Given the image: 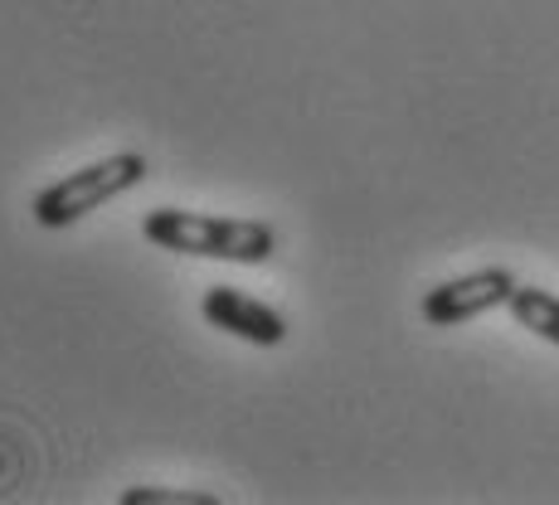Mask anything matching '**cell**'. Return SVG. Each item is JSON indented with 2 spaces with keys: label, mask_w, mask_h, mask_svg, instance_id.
Segmentation results:
<instances>
[{
  "label": "cell",
  "mask_w": 559,
  "mask_h": 505,
  "mask_svg": "<svg viewBox=\"0 0 559 505\" xmlns=\"http://www.w3.org/2000/svg\"><path fill=\"white\" fill-rule=\"evenodd\" d=\"M142 233L166 253L219 257V263H267L277 253V233L263 219H229V214H190V209H152Z\"/></svg>",
  "instance_id": "obj_1"
},
{
  "label": "cell",
  "mask_w": 559,
  "mask_h": 505,
  "mask_svg": "<svg viewBox=\"0 0 559 505\" xmlns=\"http://www.w3.org/2000/svg\"><path fill=\"white\" fill-rule=\"evenodd\" d=\"M507 306H511V316L521 321L525 330H535L540 340L559 346V297L540 292V287H515Z\"/></svg>",
  "instance_id": "obj_5"
},
{
  "label": "cell",
  "mask_w": 559,
  "mask_h": 505,
  "mask_svg": "<svg viewBox=\"0 0 559 505\" xmlns=\"http://www.w3.org/2000/svg\"><path fill=\"white\" fill-rule=\"evenodd\" d=\"M515 287L521 282L511 277V267H477V273L453 277V282L424 292V321L428 326H462L472 316H487V311L507 306Z\"/></svg>",
  "instance_id": "obj_3"
},
{
  "label": "cell",
  "mask_w": 559,
  "mask_h": 505,
  "mask_svg": "<svg viewBox=\"0 0 559 505\" xmlns=\"http://www.w3.org/2000/svg\"><path fill=\"white\" fill-rule=\"evenodd\" d=\"M146 176H152V160H146L142 152H117L107 160H93V166L63 176L59 185L39 190L35 195V224H45V229H69V224H79L83 214H93L112 195L136 190Z\"/></svg>",
  "instance_id": "obj_2"
},
{
  "label": "cell",
  "mask_w": 559,
  "mask_h": 505,
  "mask_svg": "<svg viewBox=\"0 0 559 505\" xmlns=\"http://www.w3.org/2000/svg\"><path fill=\"white\" fill-rule=\"evenodd\" d=\"M122 505H219L204 491H166V486H127Z\"/></svg>",
  "instance_id": "obj_6"
},
{
  "label": "cell",
  "mask_w": 559,
  "mask_h": 505,
  "mask_svg": "<svg viewBox=\"0 0 559 505\" xmlns=\"http://www.w3.org/2000/svg\"><path fill=\"white\" fill-rule=\"evenodd\" d=\"M200 306H204V321H210V326L229 330V336L249 340V346H283L287 340V321L267 302L239 292V287H210Z\"/></svg>",
  "instance_id": "obj_4"
}]
</instances>
